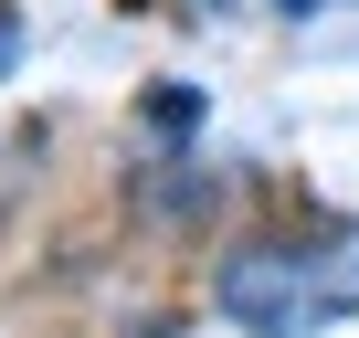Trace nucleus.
I'll list each match as a JSON object with an SVG mask.
<instances>
[{
	"instance_id": "f257e3e1",
	"label": "nucleus",
	"mask_w": 359,
	"mask_h": 338,
	"mask_svg": "<svg viewBox=\"0 0 359 338\" xmlns=\"http://www.w3.org/2000/svg\"><path fill=\"white\" fill-rule=\"evenodd\" d=\"M212 306L243 338H317L338 317H359V254H317V243H243L212 275Z\"/></svg>"
},
{
	"instance_id": "f03ea898",
	"label": "nucleus",
	"mask_w": 359,
	"mask_h": 338,
	"mask_svg": "<svg viewBox=\"0 0 359 338\" xmlns=\"http://www.w3.org/2000/svg\"><path fill=\"white\" fill-rule=\"evenodd\" d=\"M137 201H148V212H169V222H191V212H212V201H222V180H212V169H191V158H158V180H137Z\"/></svg>"
},
{
	"instance_id": "7ed1b4c3",
	"label": "nucleus",
	"mask_w": 359,
	"mask_h": 338,
	"mask_svg": "<svg viewBox=\"0 0 359 338\" xmlns=\"http://www.w3.org/2000/svg\"><path fill=\"white\" fill-rule=\"evenodd\" d=\"M148 127H158V137L201 127V95H191V85H158V95H148Z\"/></svg>"
},
{
	"instance_id": "20e7f679",
	"label": "nucleus",
	"mask_w": 359,
	"mask_h": 338,
	"mask_svg": "<svg viewBox=\"0 0 359 338\" xmlns=\"http://www.w3.org/2000/svg\"><path fill=\"white\" fill-rule=\"evenodd\" d=\"M11 53H22V11L0 0V74H11Z\"/></svg>"
}]
</instances>
